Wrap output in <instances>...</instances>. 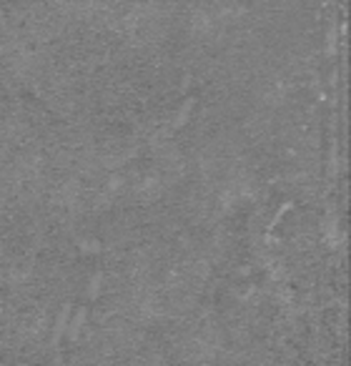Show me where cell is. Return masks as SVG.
<instances>
[{
	"mask_svg": "<svg viewBox=\"0 0 351 366\" xmlns=\"http://www.w3.org/2000/svg\"><path fill=\"white\" fill-rule=\"evenodd\" d=\"M85 316H88V309L80 306L78 314H75V318H73V324H71V331H68L71 339H78V334H80V329H83V324H85Z\"/></svg>",
	"mask_w": 351,
	"mask_h": 366,
	"instance_id": "2",
	"label": "cell"
},
{
	"mask_svg": "<svg viewBox=\"0 0 351 366\" xmlns=\"http://www.w3.org/2000/svg\"><path fill=\"white\" fill-rule=\"evenodd\" d=\"M286 211H291V203H281V208H278V213H276V216H274V221H271V226H269V231L283 219V213H286Z\"/></svg>",
	"mask_w": 351,
	"mask_h": 366,
	"instance_id": "4",
	"label": "cell"
},
{
	"mask_svg": "<svg viewBox=\"0 0 351 366\" xmlns=\"http://www.w3.org/2000/svg\"><path fill=\"white\" fill-rule=\"evenodd\" d=\"M191 105H193V100H186L183 105H181V113H178V118L173 121V125H171V131H176V128H181L186 121H188V116H191Z\"/></svg>",
	"mask_w": 351,
	"mask_h": 366,
	"instance_id": "3",
	"label": "cell"
},
{
	"mask_svg": "<svg viewBox=\"0 0 351 366\" xmlns=\"http://www.w3.org/2000/svg\"><path fill=\"white\" fill-rule=\"evenodd\" d=\"M71 311H73L71 304H63V306H60V314H58V321H55V329H53V346H58V341L63 339V334L68 331Z\"/></svg>",
	"mask_w": 351,
	"mask_h": 366,
	"instance_id": "1",
	"label": "cell"
}]
</instances>
